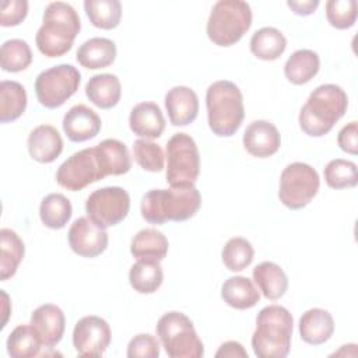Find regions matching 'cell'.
<instances>
[{"label":"cell","instance_id":"obj_1","mask_svg":"<svg viewBox=\"0 0 358 358\" xmlns=\"http://www.w3.org/2000/svg\"><path fill=\"white\" fill-rule=\"evenodd\" d=\"M42 20L35 36L38 50L46 57L66 55L81 29V21L74 7L64 1L49 3Z\"/></svg>","mask_w":358,"mask_h":358},{"label":"cell","instance_id":"obj_2","mask_svg":"<svg viewBox=\"0 0 358 358\" xmlns=\"http://www.w3.org/2000/svg\"><path fill=\"white\" fill-rule=\"evenodd\" d=\"M345 91L336 84H323L315 88L301 108L298 122L302 131L310 137L327 134L337 120L347 112Z\"/></svg>","mask_w":358,"mask_h":358},{"label":"cell","instance_id":"obj_3","mask_svg":"<svg viewBox=\"0 0 358 358\" xmlns=\"http://www.w3.org/2000/svg\"><path fill=\"white\" fill-rule=\"evenodd\" d=\"M201 206V194L196 186L152 189L147 192L140 204L141 217L155 225L166 221H186Z\"/></svg>","mask_w":358,"mask_h":358},{"label":"cell","instance_id":"obj_4","mask_svg":"<svg viewBox=\"0 0 358 358\" xmlns=\"http://www.w3.org/2000/svg\"><path fill=\"white\" fill-rule=\"evenodd\" d=\"M294 319L281 305L264 306L256 317L252 348L259 358H284L291 350Z\"/></svg>","mask_w":358,"mask_h":358},{"label":"cell","instance_id":"obj_5","mask_svg":"<svg viewBox=\"0 0 358 358\" xmlns=\"http://www.w3.org/2000/svg\"><path fill=\"white\" fill-rule=\"evenodd\" d=\"M206 108L208 126L218 137L234 136L245 117L242 92L228 80H218L207 88Z\"/></svg>","mask_w":358,"mask_h":358},{"label":"cell","instance_id":"obj_6","mask_svg":"<svg viewBox=\"0 0 358 358\" xmlns=\"http://www.w3.org/2000/svg\"><path fill=\"white\" fill-rule=\"evenodd\" d=\"M252 8L242 0L217 1L207 20V36L217 46H232L249 31Z\"/></svg>","mask_w":358,"mask_h":358},{"label":"cell","instance_id":"obj_7","mask_svg":"<svg viewBox=\"0 0 358 358\" xmlns=\"http://www.w3.org/2000/svg\"><path fill=\"white\" fill-rule=\"evenodd\" d=\"M157 336L171 358H201L204 345L192 320L182 312L164 313L157 323Z\"/></svg>","mask_w":358,"mask_h":358},{"label":"cell","instance_id":"obj_8","mask_svg":"<svg viewBox=\"0 0 358 358\" xmlns=\"http://www.w3.org/2000/svg\"><path fill=\"white\" fill-rule=\"evenodd\" d=\"M200 173V154L193 137L176 133L166 143V182L171 187L194 186Z\"/></svg>","mask_w":358,"mask_h":358},{"label":"cell","instance_id":"obj_9","mask_svg":"<svg viewBox=\"0 0 358 358\" xmlns=\"http://www.w3.org/2000/svg\"><path fill=\"white\" fill-rule=\"evenodd\" d=\"M319 186V173L313 166L305 162H292L281 172L278 197L287 208L299 210L312 201Z\"/></svg>","mask_w":358,"mask_h":358},{"label":"cell","instance_id":"obj_10","mask_svg":"<svg viewBox=\"0 0 358 358\" xmlns=\"http://www.w3.org/2000/svg\"><path fill=\"white\" fill-rule=\"evenodd\" d=\"M80 71L67 63L53 66L38 74L35 80V94L39 103L48 109L62 106L73 96L80 85Z\"/></svg>","mask_w":358,"mask_h":358},{"label":"cell","instance_id":"obj_11","mask_svg":"<svg viewBox=\"0 0 358 358\" xmlns=\"http://www.w3.org/2000/svg\"><path fill=\"white\" fill-rule=\"evenodd\" d=\"M106 176L95 147L71 154L57 169L56 182L63 189L78 192Z\"/></svg>","mask_w":358,"mask_h":358},{"label":"cell","instance_id":"obj_12","mask_svg":"<svg viewBox=\"0 0 358 358\" xmlns=\"http://www.w3.org/2000/svg\"><path fill=\"white\" fill-rule=\"evenodd\" d=\"M130 210V196L119 186L94 190L85 201L87 217L99 228L106 229L123 221Z\"/></svg>","mask_w":358,"mask_h":358},{"label":"cell","instance_id":"obj_13","mask_svg":"<svg viewBox=\"0 0 358 358\" xmlns=\"http://www.w3.org/2000/svg\"><path fill=\"white\" fill-rule=\"evenodd\" d=\"M110 340L112 333L108 322L95 315L81 317L73 330V345L80 357H101Z\"/></svg>","mask_w":358,"mask_h":358},{"label":"cell","instance_id":"obj_14","mask_svg":"<svg viewBox=\"0 0 358 358\" xmlns=\"http://www.w3.org/2000/svg\"><path fill=\"white\" fill-rule=\"evenodd\" d=\"M71 250L83 257H96L108 248V234L88 217L77 218L67 234Z\"/></svg>","mask_w":358,"mask_h":358},{"label":"cell","instance_id":"obj_15","mask_svg":"<svg viewBox=\"0 0 358 358\" xmlns=\"http://www.w3.org/2000/svg\"><path fill=\"white\" fill-rule=\"evenodd\" d=\"M31 326L36 331L42 345L53 348L56 344H59L64 334V313L57 305H41L31 315Z\"/></svg>","mask_w":358,"mask_h":358},{"label":"cell","instance_id":"obj_16","mask_svg":"<svg viewBox=\"0 0 358 358\" xmlns=\"http://www.w3.org/2000/svg\"><path fill=\"white\" fill-rule=\"evenodd\" d=\"M62 124L69 140L74 143H83L96 137L102 126L98 113L84 103L71 106L66 112Z\"/></svg>","mask_w":358,"mask_h":358},{"label":"cell","instance_id":"obj_17","mask_svg":"<svg viewBox=\"0 0 358 358\" xmlns=\"http://www.w3.org/2000/svg\"><path fill=\"white\" fill-rule=\"evenodd\" d=\"M280 145L281 136L277 127L268 120H255L243 133V147L253 157H271L278 151Z\"/></svg>","mask_w":358,"mask_h":358},{"label":"cell","instance_id":"obj_18","mask_svg":"<svg viewBox=\"0 0 358 358\" xmlns=\"http://www.w3.org/2000/svg\"><path fill=\"white\" fill-rule=\"evenodd\" d=\"M165 109L173 126H187L197 117V94L186 85H175L165 95Z\"/></svg>","mask_w":358,"mask_h":358},{"label":"cell","instance_id":"obj_19","mask_svg":"<svg viewBox=\"0 0 358 358\" xmlns=\"http://www.w3.org/2000/svg\"><path fill=\"white\" fill-rule=\"evenodd\" d=\"M27 145L32 159L41 164H50L62 154L63 138L56 127L39 124L29 133Z\"/></svg>","mask_w":358,"mask_h":358},{"label":"cell","instance_id":"obj_20","mask_svg":"<svg viewBox=\"0 0 358 358\" xmlns=\"http://www.w3.org/2000/svg\"><path fill=\"white\" fill-rule=\"evenodd\" d=\"M130 130L147 140L158 138L165 130V117L161 108L155 102L137 103L129 116Z\"/></svg>","mask_w":358,"mask_h":358},{"label":"cell","instance_id":"obj_21","mask_svg":"<svg viewBox=\"0 0 358 358\" xmlns=\"http://www.w3.org/2000/svg\"><path fill=\"white\" fill-rule=\"evenodd\" d=\"M298 326L301 338L310 345L324 344L334 333L333 316L322 308H312L302 313Z\"/></svg>","mask_w":358,"mask_h":358},{"label":"cell","instance_id":"obj_22","mask_svg":"<svg viewBox=\"0 0 358 358\" xmlns=\"http://www.w3.org/2000/svg\"><path fill=\"white\" fill-rule=\"evenodd\" d=\"M76 59L83 67L90 70L105 69L116 59V45L108 38H90L78 48Z\"/></svg>","mask_w":358,"mask_h":358},{"label":"cell","instance_id":"obj_23","mask_svg":"<svg viewBox=\"0 0 358 358\" xmlns=\"http://www.w3.org/2000/svg\"><path fill=\"white\" fill-rule=\"evenodd\" d=\"M168 239L155 228H144L138 231L130 243V253L137 260L161 262L168 253Z\"/></svg>","mask_w":358,"mask_h":358},{"label":"cell","instance_id":"obj_24","mask_svg":"<svg viewBox=\"0 0 358 358\" xmlns=\"http://www.w3.org/2000/svg\"><path fill=\"white\" fill-rule=\"evenodd\" d=\"M85 95L95 106L110 109L120 101L122 85L115 74H95L85 85Z\"/></svg>","mask_w":358,"mask_h":358},{"label":"cell","instance_id":"obj_25","mask_svg":"<svg viewBox=\"0 0 358 358\" xmlns=\"http://www.w3.org/2000/svg\"><path fill=\"white\" fill-rule=\"evenodd\" d=\"M252 275L266 299L277 301L287 292L288 277L284 270L273 262L259 263L253 268Z\"/></svg>","mask_w":358,"mask_h":358},{"label":"cell","instance_id":"obj_26","mask_svg":"<svg viewBox=\"0 0 358 358\" xmlns=\"http://www.w3.org/2000/svg\"><path fill=\"white\" fill-rule=\"evenodd\" d=\"M221 298L228 306L243 310L253 308L259 302L260 292L252 280L243 275H235L224 281L221 287Z\"/></svg>","mask_w":358,"mask_h":358},{"label":"cell","instance_id":"obj_27","mask_svg":"<svg viewBox=\"0 0 358 358\" xmlns=\"http://www.w3.org/2000/svg\"><path fill=\"white\" fill-rule=\"evenodd\" d=\"M320 69L319 55L310 49L295 50L285 62L284 74L295 85L309 83Z\"/></svg>","mask_w":358,"mask_h":358},{"label":"cell","instance_id":"obj_28","mask_svg":"<svg viewBox=\"0 0 358 358\" xmlns=\"http://www.w3.org/2000/svg\"><path fill=\"white\" fill-rule=\"evenodd\" d=\"M25 246L15 231L1 228L0 231V278H11L24 259Z\"/></svg>","mask_w":358,"mask_h":358},{"label":"cell","instance_id":"obj_29","mask_svg":"<svg viewBox=\"0 0 358 358\" xmlns=\"http://www.w3.org/2000/svg\"><path fill=\"white\" fill-rule=\"evenodd\" d=\"M287 48L284 34L274 27H263L250 38V52L260 60H275Z\"/></svg>","mask_w":358,"mask_h":358},{"label":"cell","instance_id":"obj_30","mask_svg":"<svg viewBox=\"0 0 358 358\" xmlns=\"http://www.w3.org/2000/svg\"><path fill=\"white\" fill-rule=\"evenodd\" d=\"M95 148L106 172V176L123 175L130 171L131 159L127 147L122 141L116 138H106L96 144Z\"/></svg>","mask_w":358,"mask_h":358},{"label":"cell","instance_id":"obj_31","mask_svg":"<svg viewBox=\"0 0 358 358\" xmlns=\"http://www.w3.org/2000/svg\"><path fill=\"white\" fill-rule=\"evenodd\" d=\"M73 207L70 200L62 193H50L45 196L39 206V217L45 227L50 229H62L70 221Z\"/></svg>","mask_w":358,"mask_h":358},{"label":"cell","instance_id":"obj_32","mask_svg":"<svg viewBox=\"0 0 358 358\" xmlns=\"http://www.w3.org/2000/svg\"><path fill=\"white\" fill-rule=\"evenodd\" d=\"M25 88L17 81L3 80L0 83V122H14L25 112Z\"/></svg>","mask_w":358,"mask_h":358},{"label":"cell","instance_id":"obj_33","mask_svg":"<svg viewBox=\"0 0 358 358\" xmlns=\"http://www.w3.org/2000/svg\"><path fill=\"white\" fill-rule=\"evenodd\" d=\"M129 281L131 288L138 294L155 292L164 281V271L159 262L137 260L130 267Z\"/></svg>","mask_w":358,"mask_h":358},{"label":"cell","instance_id":"obj_34","mask_svg":"<svg viewBox=\"0 0 358 358\" xmlns=\"http://www.w3.org/2000/svg\"><path fill=\"white\" fill-rule=\"evenodd\" d=\"M84 10L96 28L113 29L120 24L122 3L119 0H85Z\"/></svg>","mask_w":358,"mask_h":358},{"label":"cell","instance_id":"obj_35","mask_svg":"<svg viewBox=\"0 0 358 358\" xmlns=\"http://www.w3.org/2000/svg\"><path fill=\"white\" fill-rule=\"evenodd\" d=\"M6 345L8 355L13 358H32L39 355L42 343L29 323L17 326L8 334Z\"/></svg>","mask_w":358,"mask_h":358},{"label":"cell","instance_id":"obj_36","mask_svg":"<svg viewBox=\"0 0 358 358\" xmlns=\"http://www.w3.org/2000/svg\"><path fill=\"white\" fill-rule=\"evenodd\" d=\"M1 69L8 73L25 70L32 63V52L24 39H8L0 49Z\"/></svg>","mask_w":358,"mask_h":358},{"label":"cell","instance_id":"obj_37","mask_svg":"<svg viewBox=\"0 0 358 358\" xmlns=\"http://www.w3.org/2000/svg\"><path fill=\"white\" fill-rule=\"evenodd\" d=\"M253 256L255 250L252 243L242 236L228 239L221 252L222 263L229 271L245 270L253 262Z\"/></svg>","mask_w":358,"mask_h":358},{"label":"cell","instance_id":"obj_38","mask_svg":"<svg viewBox=\"0 0 358 358\" xmlns=\"http://www.w3.org/2000/svg\"><path fill=\"white\" fill-rule=\"evenodd\" d=\"M324 180L331 189L355 187L358 183L357 165L352 161L336 158L324 166Z\"/></svg>","mask_w":358,"mask_h":358},{"label":"cell","instance_id":"obj_39","mask_svg":"<svg viewBox=\"0 0 358 358\" xmlns=\"http://www.w3.org/2000/svg\"><path fill=\"white\" fill-rule=\"evenodd\" d=\"M133 157L140 168L148 172H159L164 169L165 155L159 144L147 138H138L133 143Z\"/></svg>","mask_w":358,"mask_h":358},{"label":"cell","instance_id":"obj_40","mask_svg":"<svg viewBox=\"0 0 358 358\" xmlns=\"http://www.w3.org/2000/svg\"><path fill=\"white\" fill-rule=\"evenodd\" d=\"M326 18L333 28L347 29L355 24L357 1L355 0H329L326 3Z\"/></svg>","mask_w":358,"mask_h":358},{"label":"cell","instance_id":"obj_41","mask_svg":"<svg viewBox=\"0 0 358 358\" xmlns=\"http://www.w3.org/2000/svg\"><path fill=\"white\" fill-rule=\"evenodd\" d=\"M129 358H158L159 341L157 337L148 333H140L134 336L127 344Z\"/></svg>","mask_w":358,"mask_h":358},{"label":"cell","instance_id":"obj_42","mask_svg":"<svg viewBox=\"0 0 358 358\" xmlns=\"http://www.w3.org/2000/svg\"><path fill=\"white\" fill-rule=\"evenodd\" d=\"M28 14V1L25 0H3L0 3L1 27H15L21 24Z\"/></svg>","mask_w":358,"mask_h":358},{"label":"cell","instance_id":"obj_43","mask_svg":"<svg viewBox=\"0 0 358 358\" xmlns=\"http://www.w3.org/2000/svg\"><path fill=\"white\" fill-rule=\"evenodd\" d=\"M338 147L351 155L358 152V123L355 120L345 124L337 136Z\"/></svg>","mask_w":358,"mask_h":358},{"label":"cell","instance_id":"obj_44","mask_svg":"<svg viewBox=\"0 0 358 358\" xmlns=\"http://www.w3.org/2000/svg\"><path fill=\"white\" fill-rule=\"evenodd\" d=\"M287 6L296 15H310L319 7V0H288Z\"/></svg>","mask_w":358,"mask_h":358},{"label":"cell","instance_id":"obj_45","mask_svg":"<svg viewBox=\"0 0 358 358\" xmlns=\"http://www.w3.org/2000/svg\"><path fill=\"white\" fill-rule=\"evenodd\" d=\"M217 358H222V357H242V358H248V352L243 348V345L238 341H225L224 344L220 345L218 351L215 352Z\"/></svg>","mask_w":358,"mask_h":358}]
</instances>
